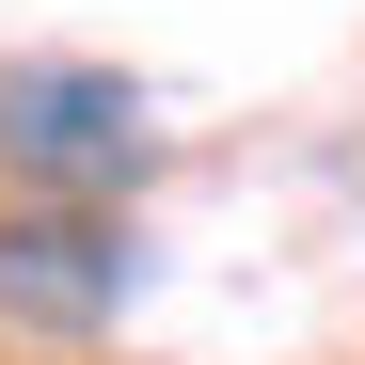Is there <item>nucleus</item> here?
Returning a JSON list of instances; mask_svg holds the SVG:
<instances>
[{"label": "nucleus", "mask_w": 365, "mask_h": 365, "mask_svg": "<svg viewBox=\"0 0 365 365\" xmlns=\"http://www.w3.org/2000/svg\"><path fill=\"white\" fill-rule=\"evenodd\" d=\"M0 175L64 191V207H111L143 175V96L111 64H0Z\"/></svg>", "instance_id": "obj_1"}, {"label": "nucleus", "mask_w": 365, "mask_h": 365, "mask_svg": "<svg viewBox=\"0 0 365 365\" xmlns=\"http://www.w3.org/2000/svg\"><path fill=\"white\" fill-rule=\"evenodd\" d=\"M128 222L111 207H64V191H32L16 222H0V318L16 334H111L128 318Z\"/></svg>", "instance_id": "obj_2"}]
</instances>
